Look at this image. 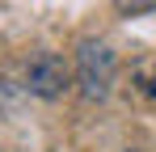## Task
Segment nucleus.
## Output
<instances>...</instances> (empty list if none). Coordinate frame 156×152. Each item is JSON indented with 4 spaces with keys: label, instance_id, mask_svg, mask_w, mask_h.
Returning <instances> with one entry per match:
<instances>
[{
    "label": "nucleus",
    "instance_id": "nucleus-2",
    "mask_svg": "<svg viewBox=\"0 0 156 152\" xmlns=\"http://www.w3.org/2000/svg\"><path fill=\"white\" fill-rule=\"evenodd\" d=\"M26 80H30V93H38V97H59V93L68 89L72 72H68L63 55H55V51H38V55L30 59Z\"/></svg>",
    "mask_w": 156,
    "mask_h": 152
},
{
    "label": "nucleus",
    "instance_id": "nucleus-3",
    "mask_svg": "<svg viewBox=\"0 0 156 152\" xmlns=\"http://www.w3.org/2000/svg\"><path fill=\"white\" fill-rule=\"evenodd\" d=\"M114 9H118L122 17H144V13L156 9V0H114Z\"/></svg>",
    "mask_w": 156,
    "mask_h": 152
},
{
    "label": "nucleus",
    "instance_id": "nucleus-1",
    "mask_svg": "<svg viewBox=\"0 0 156 152\" xmlns=\"http://www.w3.org/2000/svg\"><path fill=\"white\" fill-rule=\"evenodd\" d=\"M114 72H118V63H114V51L105 42H93V38L80 42V51H76V85H80L84 101H105L110 97Z\"/></svg>",
    "mask_w": 156,
    "mask_h": 152
}]
</instances>
